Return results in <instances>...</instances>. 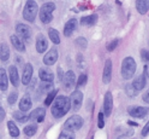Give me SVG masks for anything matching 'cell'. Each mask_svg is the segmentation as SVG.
Here are the masks:
<instances>
[{"label":"cell","instance_id":"cell-40","mask_svg":"<svg viewBox=\"0 0 149 139\" xmlns=\"http://www.w3.org/2000/svg\"><path fill=\"white\" fill-rule=\"evenodd\" d=\"M148 133H149V121H148V122L146 123V126L143 127V129H142V133H141V134H142V137H146Z\"/></svg>","mask_w":149,"mask_h":139},{"label":"cell","instance_id":"cell-20","mask_svg":"<svg viewBox=\"0 0 149 139\" xmlns=\"http://www.w3.org/2000/svg\"><path fill=\"white\" fill-rule=\"evenodd\" d=\"M31 105H33V102H31V98L29 95H25L19 102V109H21L22 113H25V111L30 110Z\"/></svg>","mask_w":149,"mask_h":139},{"label":"cell","instance_id":"cell-4","mask_svg":"<svg viewBox=\"0 0 149 139\" xmlns=\"http://www.w3.org/2000/svg\"><path fill=\"white\" fill-rule=\"evenodd\" d=\"M37 11H39V6H37L36 1H34V0L26 1L25 6H24V10H23L24 20H26L28 22H34L35 18H36V15H37Z\"/></svg>","mask_w":149,"mask_h":139},{"label":"cell","instance_id":"cell-7","mask_svg":"<svg viewBox=\"0 0 149 139\" xmlns=\"http://www.w3.org/2000/svg\"><path fill=\"white\" fill-rule=\"evenodd\" d=\"M127 113L130 116L137 117V119H143L149 114V108L146 107H130L127 108Z\"/></svg>","mask_w":149,"mask_h":139},{"label":"cell","instance_id":"cell-2","mask_svg":"<svg viewBox=\"0 0 149 139\" xmlns=\"http://www.w3.org/2000/svg\"><path fill=\"white\" fill-rule=\"evenodd\" d=\"M136 62L132 57H126L124 58L123 63H122V76L125 80L132 79V76L135 75L136 73Z\"/></svg>","mask_w":149,"mask_h":139},{"label":"cell","instance_id":"cell-33","mask_svg":"<svg viewBox=\"0 0 149 139\" xmlns=\"http://www.w3.org/2000/svg\"><path fill=\"white\" fill-rule=\"evenodd\" d=\"M59 139H74V134H73V132L63 131L59 135Z\"/></svg>","mask_w":149,"mask_h":139},{"label":"cell","instance_id":"cell-14","mask_svg":"<svg viewBox=\"0 0 149 139\" xmlns=\"http://www.w3.org/2000/svg\"><path fill=\"white\" fill-rule=\"evenodd\" d=\"M112 79V61L107 59L105 63V68H104V75H102V81L104 83H109Z\"/></svg>","mask_w":149,"mask_h":139},{"label":"cell","instance_id":"cell-3","mask_svg":"<svg viewBox=\"0 0 149 139\" xmlns=\"http://www.w3.org/2000/svg\"><path fill=\"white\" fill-rule=\"evenodd\" d=\"M55 10V4L54 3H46L40 8V20L42 23L48 24L53 20V12Z\"/></svg>","mask_w":149,"mask_h":139},{"label":"cell","instance_id":"cell-37","mask_svg":"<svg viewBox=\"0 0 149 139\" xmlns=\"http://www.w3.org/2000/svg\"><path fill=\"white\" fill-rule=\"evenodd\" d=\"M141 58H142V61H144L146 63H149V51L142 50V51H141Z\"/></svg>","mask_w":149,"mask_h":139},{"label":"cell","instance_id":"cell-44","mask_svg":"<svg viewBox=\"0 0 149 139\" xmlns=\"http://www.w3.org/2000/svg\"><path fill=\"white\" fill-rule=\"evenodd\" d=\"M91 139H94V138H91Z\"/></svg>","mask_w":149,"mask_h":139},{"label":"cell","instance_id":"cell-10","mask_svg":"<svg viewBox=\"0 0 149 139\" xmlns=\"http://www.w3.org/2000/svg\"><path fill=\"white\" fill-rule=\"evenodd\" d=\"M112 109H113V97H112L111 92H107L105 95L104 99V113L105 116H109L112 114Z\"/></svg>","mask_w":149,"mask_h":139},{"label":"cell","instance_id":"cell-28","mask_svg":"<svg viewBox=\"0 0 149 139\" xmlns=\"http://www.w3.org/2000/svg\"><path fill=\"white\" fill-rule=\"evenodd\" d=\"M57 93H58V90H53L52 92H49V93L47 95V97H46V99H45V107H49V105L53 104L54 99L57 98V97H55V96H57Z\"/></svg>","mask_w":149,"mask_h":139},{"label":"cell","instance_id":"cell-6","mask_svg":"<svg viewBox=\"0 0 149 139\" xmlns=\"http://www.w3.org/2000/svg\"><path fill=\"white\" fill-rule=\"evenodd\" d=\"M82 102H83V93L81 91L76 90L71 93L70 97V103H71V108L73 111H78L82 107Z\"/></svg>","mask_w":149,"mask_h":139},{"label":"cell","instance_id":"cell-18","mask_svg":"<svg viewBox=\"0 0 149 139\" xmlns=\"http://www.w3.org/2000/svg\"><path fill=\"white\" fill-rule=\"evenodd\" d=\"M77 28V21L72 18V20H69L66 23H65V27H64V35L65 36H71V34L76 30Z\"/></svg>","mask_w":149,"mask_h":139},{"label":"cell","instance_id":"cell-24","mask_svg":"<svg viewBox=\"0 0 149 139\" xmlns=\"http://www.w3.org/2000/svg\"><path fill=\"white\" fill-rule=\"evenodd\" d=\"M8 87V79H7V74L4 68H0V90L6 91Z\"/></svg>","mask_w":149,"mask_h":139},{"label":"cell","instance_id":"cell-34","mask_svg":"<svg viewBox=\"0 0 149 139\" xmlns=\"http://www.w3.org/2000/svg\"><path fill=\"white\" fill-rule=\"evenodd\" d=\"M87 75L86 74H82V75L78 78V80H77V82H76V86L77 87H82V86H84L86 83H87Z\"/></svg>","mask_w":149,"mask_h":139},{"label":"cell","instance_id":"cell-35","mask_svg":"<svg viewBox=\"0 0 149 139\" xmlns=\"http://www.w3.org/2000/svg\"><path fill=\"white\" fill-rule=\"evenodd\" d=\"M17 97H18L17 92H11L10 96H8V98H7V103L8 104H15L17 102Z\"/></svg>","mask_w":149,"mask_h":139},{"label":"cell","instance_id":"cell-26","mask_svg":"<svg viewBox=\"0 0 149 139\" xmlns=\"http://www.w3.org/2000/svg\"><path fill=\"white\" fill-rule=\"evenodd\" d=\"M7 128H8V133H10L11 137L17 138L18 135H19V129H18V127L16 126V123L13 121H8L7 122Z\"/></svg>","mask_w":149,"mask_h":139},{"label":"cell","instance_id":"cell-30","mask_svg":"<svg viewBox=\"0 0 149 139\" xmlns=\"http://www.w3.org/2000/svg\"><path fill=\"white\" fill-rule=\"evenodd\" d=\"M36 131H37V126H35V125H29V126H25V127H24V133H25V135H28V137L35 135Z\"/></svg>","mask_w":149,"mask_h":139},{"label":"cell","instance_id":"cell-13","mask_svg":"<svg viewBox=\"0 0 149 139\" xmlns=\"http://www.w3.org/2000/svg\"><path fill=\"white\" fill-rule=\"evenodd\" d=\"M146 73H147V67L144 68V73L141 74L139 76H137L134 81H132V86L135 87V90L137 92L142 91L144 87H146Z\"/></svg>","mask_w":149,"mask_h":139},{"label":"cell","instance_id":"cell-25","mask_svg":"<svg viewBox=\"0 0 149 139\" xmlns=\"http://www.w3.org/2000/svg\"><path fill=\"white\" fill-rule=\"evenodd\" d=\"M97 22V15H90V16H86L81 20V24L83 27H90L94 25Z\"/></svg>","mask_w":149,"mask_h":139},{"label":"cell","instance_id":"cell-17","mask_svg":"<svg viewBox=\"0 0 149 139\" xmlns=\"http://www.w3.org/2000/svg\"><path fill=\"white\" fill-rule=\"evenodd\" d=\"M31 76H33V66L30 63H28L24 70H23V75H22V83L23 85H28L31 80Z\"/></svg>","mask_w":149,"mask_h":139},{"label":"cell","instance_id":"cell-36","mask_svg":"<svg viewBox=\"0 0 149 139\" xmlns=\"http://www.w3.org/2000/svg\"><path fill=\"white\" fill-rule=\"evenodd\" d=\"M118 44H119V39H114L113 41H111V42L107 45V50H108L109 52L113 51V50H116L117 46H118Z\"/></svg>","mask_w":149,"mask_h":139},{"label":"cell","instance_id":"cell-9","mask_svg":"<svg viewBox=\"0 0 149 139\" xmlns=\"http://www.w3.org/2000/svg\"><path fill=\"white\" fill-rule=\"evenodd\" d=\"M58 61V51L57 49H51L43 57V63L46 66H53Z\"/></svg>","mask_w":149,"mask_h":139},{"label":"cell","instance_id":"cell-5","mask_svg":"<svg viewBox=\"0 0 149 139\" xmlns=\"http://www.w3.org/2000/svg\"><path fill=\"white\" fill-rule=\"evenodd\" d=\"M83 119L78 115H73L70 119L66 120V122L64 125L65 131H69V132H74V131H78V129L82 128L83 126Z\"/></svg>","mask_w":149,"mask_h":139},{"label":"cell","instance_id":"cell-39","mask_svg":"<svg viewBox=\"0 0 149 139\" xmlns=\"http://www.w3.org/2000/svg\"><path fill=\"white\" fill-rule=\"evenodd\" d=\"M97 126H99V128H104V126H105V121H104V113H101L99 114V121H97Z\"/></svg>","mask_w":149,"mask_h":139},{"label":"cell","instance_id":"cell-23","mask_svg":"<svg viewBox=\"0 0 149 139\" xmlns=\"http://www.w3.org/2000/svg\"><path fill=\"white\" fill-rule=\"evenodd\" d=\"M10 58V49L6 42H1L0 44V59L3 62H7Z\"/></svg>","mask_w":149,"mask_h":139},{"label":"cell","instance_id":"cell-12","mask_svg":"<svg viewBox=\"0 0 149 139\" xmlns=\"http://www.w3.org/2000/svg\"><path fill=\"white\" fill-rule=\"evenodd\" d=\"M46 116V109L45 108H36L33 113L29 115V119L31 121H36V122H42Z\"/></svg>","mask_w":149,"mask_h":139},{"label":"cell","instance_id":"cell-43","mask_svg":"<svg viewBox=\"0 0 149 139\" xmlns=\"http://www.w3.org/2000/svg\"><path fill=\"white\" fill-rule=\"evenodd\" d=\"M127 123H129L130 126H134V127H136V126H138V123H136V122H132V121H127Z\"/></svg>","mask_w":149,"mask_h":139},{"label":"cell","instance_id":"cell-42","mask_svg":"<svg viewBox=\"0 0 149 139\" xmlns=\"http://www.w3.org/2000/svg\"><path fill=\"white\" fill-rule=\"evenodd\" d=\"M4 119H5V110L0 107V122H1Z\"/></svg>","mask_w":149,"mask_h":139},{"label":"cell","instance_id":"cell-19","mask_svg":"<svg viewBox=\"0 0 149 139\" xmlns=\"http://www.w3.org/2000/svg\"><path fill=\"white\" fill-rule=\"evenodd\" d=\"M8 76L12 82V85L15 87H18V83H19V76H18V69L15 66H10L8 67Z\"/></svg>","mask_w":149,"mask_h":139},{"label":"cell","instance_id":"cell-29","mask_svg":"<svg viewBox=\"0 0 149 139\" xmlns=\"http://www.w3.org/2000/svg\"><path fill=\"white\" fill-rule=\"evenodd\" d=\"M13 117L17 120L18 122H26L28 120H30L29 116H28L26 114H24V113H22V111H15Z\"/></svg>","mask_w":149,"mask_h":139},{"label":"cell","instance_id":"cell-41","mask_svg":"<svg viewBox=\"0 0 149 139\" xmlns=\"http://www.w3.org/2000/svg\"><path fill=\"white\" fill-rule=\"evenodd\" d=\"M143 102H144V103H148L149 104V90L143 95Z\"/></svg>","mask_w":149,"mask_h":139},{"label":"cell","instance_id":"cell-27","mask_svg":"<svg viewBox=\"0 0 149 139\" xmlns=\"http://www.w3.org/2000/svg\"><path fill=\"white\" fill-rule=\"evenodd\" d=\"M48 36H49V39H51V41H52L53 44H55V45L60 44L59 33H58V30H55L54 28H51V29L48 30Z\"/></svg>","mask_w":149,"mask_h":139},{"label":"cell","instance_id":"cell-16","mask_svg":"<svg viewBox=\"0 0 149 139\" xmlns=\"http://www.w3.org/2000/svg\"><path fill=\"white\" fill-rule=\"evenodd\" d=\"M47 47H48L47 40H46V38L42 34H40L39 36H37V39H36V50H37V52L43 53V52H46Z\"/></svg>","mask_w":149,"mask_h":139},{"label":"cell","instance_id":"cell-8","mask_svg":"<svg viewBox=\"0 0 149 139\" xmlns=\"http://www.w3.org/2000/svg\"><path fill=\"white\" fill-rule=\"evenodd\" d=\"M16 32H17V36L23 40H29L30 36H31V29L26 24L24 23H17L16 25Z\"/></svg>","mask_w":149,"mask_h":139},{"label":"cell","instance_id":"cell-1","mask_svg":"<svg viewBox=\"0 0 149 139\" xmlns=\"http://www.w3.org/2000/svg\"><path fill=\"white\" fill-rule=\"evenodd\" d=\"M71 109V103H70V98L65 97V96H59L54 99L51 113L55 119H60L65 114L69 113V110Z\"/></svg>","mask_w":149,"mask_h":139},{"label":"cell","instance_id":"cell-32","mask_svg":"<svg viewBox=\"0 0 149 139\" xmlns=\"http://www.w3.org/2000/svg\"><path fill=\"white\" fill-rule=\"evenodd\" d=\"M74 42H76V45L78 46L79 49H82V50H86L87 46H88V42H87V40L84 38H77Z\"/></svg>","mask_w":149,"mask_h":139},{"label":"cell","instance_id":"cell-22","mask_svg":"<svg viewBox=\"0 0 149 139\" xmlns=\"http://www.w3.org/2000/svg\"><path fill=\"white\" fill-rule=\"evenodd\" d=\"M136 8L138 13L146 15L149 11V0H137L136 1Z\"/></svg>","mask_w":149,"mask_h":139},{"label":"cell","instance_id":"cell-38","mask_svg":"<svg viewBox=\"0 0 149 139\" xmlns=\"http://www.w3.org/2000/svg\"><path fill=\"white\" fill-rule=\"evenodd\" d=\"M52 87H53L52 82H43L42 81V83H41V90L42 91H49Z\"/></svg>","mask_w":149,"mask_h":139},{"label":"cell","instance_id":"cell-15","mask_svg":"<svg viewBox=\"0 0 149 139\" xmlns=\"http://www.w3.org/2000/svg\"><path fill=\"white\" fill-rule=\"evenodd\" d=\"M39 76L43 82H52L54 80V74L49 68H41L39 71Z\"/></svg>","mask_w":149,"mask_h":139},{"label":"cell","instance_id":"cell-31","mask_svg":"<svg viewBox=\"0 0 149 139\" xmlns=\"http://www.w3.org/2000/svg\"><path fill=\"white\" fill-rule=\"evenodd\" d=\"M125 92H126V95H127L129 97H135V96L138 93V92L135 90V87L132 86V83H129V85H126Z\"/></svg>","mask_w":149,"mask_h":139},{"label":"cell","instance_id":"cell-21","mask_svg":"<svg viewBox=\"0 0 149 139\" xmlns=\"http://www.w3.org/2000/svg\"><path fill=\"white\" fill-rule=\"evenodd\" d=\"M11 42H12L13 47H15L17 51H19V52H24V51H25V45H24L23 40L19 38V36L12 35V36H11Z\"/></svg>","mask_w":149,"mask_h":139},{"label":"cell","instance_id":"cell-11","mask_svg":"<svg viewBox=\"0 0 149 139\" xmlns=\"http://www.w3.org/2000/svg\"><path fill=\"white\" fill-rule=\"evenodd\" d=\"M63 82H64V87L65 88L71 90L74 86V82H76V75H74V73L72 70H69L68 73H65Z\"/></svg>","mask_w":149,"mask_h":139}]
</instances>
